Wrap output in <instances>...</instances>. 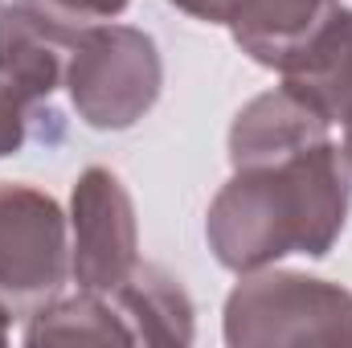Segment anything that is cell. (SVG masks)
<instances>
[{"label": "cell", "mask_w": 352, "mask_h": 348, "mask_svg": "<svg viewBox=\"0 0 352 348\" xmlns=\"http://www.w3.org/2000/svg\"><path fill=\"white\" fill-rule=\"evenodd\" d=\"M25 345H131V332L111 295L78 291L29 316Z\"/></svg>", "instance_id": "obj_9"}, {"label": "cell", "mask_w": 352, "mask_h": 348, "mask_svg": "<svg viewBox=\"0 0 352 348\" xmlns=\"http://www.w3.org/2000/svg\"><path fill=\"white\" fill-rule=\"evenodd\" d=\"M58 115L50 107H37L25 90H16L8 78H0V156H16L29 140V131L41 123H54Z\"/></svg>", "instance_id": "obj_10"}, {"label": "cell", "mask_w": 352, "mask_h": 348, "mask_svg": "<svg viewBox=\"0 0 352 348\" xmlns=\"http://www.w3.org/2000/svg\"><path fill=\"white\" fill-rule=\"evenodd\" d=\"M70 279V234L62 205L21 180H0V312L29 320Z\"/></svg>", "instance_id": "obj_4"}, {"label": "cell", "mask_w": 352, "mask_h": 348, "mask_svg": "<svg viewBox=\"0 0 352 348\" xmlns=\"http://www.w3.org/2000/svg\"><path fill=\"white\" fill-rule=\"evenodd\" d=\"M278 74L328 127H352V8L336 4V12L283 62Z\"/></svg>", "instance_id": "obj_7"}, {"label": "cell", "mask_w": 352, "mask_h": 348, "mask_svg": "<svg viewBox=\"0 0 352 348\" xmlns=\"http://www.w3.org/2000/svg\"><path fill=\"white\" fill-rule=\"evenodd\" d=\"M4 340H8V316L0 312V345H4Z\"/></svg>", "instance_id": "obj_13"}, {"label": "cell", "mask_w": 352, "mask_h": 348, "mask_svg": "<svg viewBox=\"0 0 352 348\" xmlns=\"http://www.w3.org/2000/svg\"><path fill=\"white\" fill-rule=\"evenodd\" d=\"M344 160H349V168H352V127L344 131Z\"/></svg>", "instance_id": "obj_12"}, {"label": "cell", "mask_w": 352, "mask_h": 348, "mask_svg": "<svg viewBox=\"0 0 352 348\" xmlns=\"http://www.w3.org/2000/svg\"><path fill=\"white\" fill-rule=\"evenodd\" d=\"M230 348H352V291L295 270H250L226 299Z\"/></svg>", "instance_id": "obj_2"}, {"label": "cell", "mask_w": 352, "mask_h": 348, "mask_svg": "<svg viewBox=\"0 0 352 348\" xmlns=\"http://www.w3.org/2000/svg\"><path fill=\"white\" fill-rule=\"evenodd\" d=\"M349 160L320 135L234 164V176L205 213V238L213 259L234 274L263 270L287 254L324 259L349 221Z\"/></svg>", "instance_id": "obj_1"}, {"label": "cell", "mask_w": 352, "mask_h": 348, "mask_svg": "<svg viewBox=\"0 0 352 348\" xmlns=\"http://www.w3.org/2000/svg\"><path fill=\"white\" fill-rule=\"evenodd\" d=\"M131 332V345H192V299L156 262H140L115 291H107Z\"/></svg>", "instance_id": "obj_8"}, {"label": "cell", "mask_w": 352, "mask_h": 348, "mask_svg": "<svg viewBox=\"0 0 352 348\" xmlns=\"http://www.w3.org/2000/svg\"><path fill=\"white\" fill-rule=\"evenodd\" d=\"M164 62L156 41L131 25H102L82 29L70 62L66 90L78 119L94 131H127L135 127L160 98Z\"/></svg>", "instance_id": "obj_3"}, {"label": "cell", "mask_w": 352, "mask_h": 348, "mask_svg": "<svg viewBox=\"0 0 352 348\" xmlns=\"http://www.w3.org/2000/svg\"><path fill=\"white\" fill-rule=\"evenodd\" d=\"M197 21L226 25L230 37L258 66L283 70V62L336 12V0H173Z\"/></svg>", "instance_id": "obj_6"}, {"label": "cell", "mask_w": 352, "mask_h": 348, "mask_svg": "<svg viewBox=\"0 0 352 348\" xmlns=\"http://www.w3.org/2000/svg\"><path fill=\"white\" fill-rule=\"evenodd\" d=\"M140 266V226L131 193L111 168H87L70 193V279L107 295Z\"/></svg>", "instance_id": "obj_5"}, {"label": "cell", "mask_w": 352, "mask_h": 348, "mask_svg": "<svg viewBox=\"0 0 352 348\" xmlns=\"http://www.w3.org/2000/svg\"><path fill=\"white\" fill-rule=\"evenodd\" d=\"M58 8H66V12H74V17H82V21H111V17H119L131 0H54Z\"/></svg>", "instance_id": "obj_11"}]
</instances>
